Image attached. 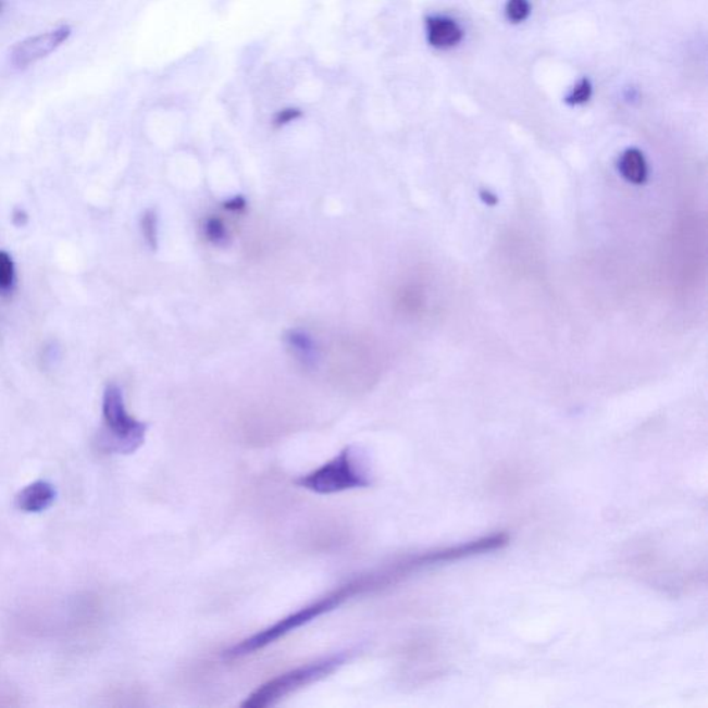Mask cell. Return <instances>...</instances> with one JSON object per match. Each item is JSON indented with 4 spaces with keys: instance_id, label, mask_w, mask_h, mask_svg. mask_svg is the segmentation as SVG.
<instances>
[{
    "instance_id": "obj_1",
    "label": "cell",
    "mask_w": 708,
    "mask_h": 708,
    "mask_svg": "<svg viewBox=\"0 0 708 708\" xmlns=\"http://www.w3.org/2000/svg\"><path fill=\"white\" fill-rule=\"evenodd\" d=\"M385 585L388 584H386L385 575L382 572L353 579L351 582L340 585L339 588L331 591L324 597L287 616V618L277 621L276 624L270 625L269 629L261 631V633L249 636V638L232 646L231 649L224 651V656L228 657V659H238V657L253 655L254 651L268 648L269 645L284 638L285 635L293 633L300 626L309 624L310 621L319 619L320 616L333 611L343 605L345 600L355 597V595L364 593V591L385 587Z\"/></svg>"
},
{
    "instance_id": "obj_2",
    "label": "cell",
    "mask_w": 708,
    "mask_h": 708,
    "mask_svg": "<svg viewBox=\"0 0 708 708\" xmlns=\"http://www.w3.org/2000/svg\"><path fill=\"white\" fill-rule=\"evenodd\" d=\"M294 483L305 490L328 496L370 487L373 485V479L363 451L359 447L348 446L333 460L298 477Z\"/></svg>"
},
{
    "instance_id": "obj_3",
    "label": "cell",
    "mask_w": 708,
    "mask_h": 708,
    "mask_svg": "<svg viewBox=\"0 0 708 708\" xmlns=\"http://www.w3.org/2000/svg\"><path fill=\"white\" fill-rule=\"evenodd\" d=\"M103 420L104 431L99 437L101 450L112 455H132L145 443L149 425L127 412L119 385L111 384L104 390Z\"/></svg>"
},
{
    "instance_id": "obj_4",
    "label": "cell",
    "mask_w": 708,
    "mask_h": 708,
    "mask_svg": "<svg viewBox=\"0 0 708 708\" xmlns=\"http://www.w3.org/2000/svg\"><path fill=\"white\" fill-rule=\"evenodd\" d=\"M349 657L348 651H340V654L323 657V659L315 660L313 663L300 666L298 669L284 672V674L268 681L266 684L253 691L247 697L246 701L241 703V707L266 708L276 705L277 701L294 694V692L312 685L314 682L327 679L336 670H339L349 660Z\"/></svg>"
},
{
    "instance_id": "obj_5",
    "label": "cell",
    "mask_w": 708,
    "mask_h": 708,
    "mask_svg": "<svg viewBox=\"0 0 708 708\" xmlns=\"http://www.w3.org/2000/svg\"><path fill=\"white\" fill-rule=\"evenodd\" d=\"M70 37L71 28L67 25L33 35L14 46L10 53V63L18 70L29 69L55 52Z\"/></svg>"
},
{
    "instance_id": "obj_6",
    "label": "cell",
    "mask_w": 708,
    "mask_h": 708,
    "mask_svg": "<svg viewBox=\"0 0 708 708\" xmlns=\"http://www.w3.org/2000/svg\"><path fill=\"white\" fill-rule=\"evenodd\" d=\"M55 500V488L49 482H35L23 488L15 498L20 511L39 513L52 507Z\"/></svg>"
},
{
    "instance_id": "obj_7",
    "label": "cell",
    "mask_w": 708,
    "mask_h": 708,
    "mask_svg": "<svg viewBox=\"0 0 708 708\" xmlns=\"http://www.w3.org/2000/svg\"><path fill=\"white\" fill-rule=\"evenodd\" d=\"M427 40L436 49H451L461 42L463 33L455 20L448 17H431L426 20Z\"/></svg>"
},
{
    "instance_id": "obj_8",
    "label": "cell",
    "mask_w": 708,
    "mask_h": 708,
    "mask_svg": "<svg viewBox=\"0 0 708 708\" xmlns=\"http://www.w3.org/2000/svg\"><path fill=\"white\" fill-rule=\"evenodd\" d=\"M285 344L288 349L293 351L295 358L302 363L306 369H314L320 360L318 344L313 336L306 333L303 330L295 328L289 330L285 334Z\"/></svg>"
},
{
    "instance_id": "obj_9",
    "label": "cell",
    "mask_w": 708,
    "mask_h": 708,
    "mask_svg": "<svg viewBox=\"0 0 708 708\" xmlns=\"http://www.w3.org/2000/svg\"><path fill=\"white\" fill-rule=\"evenodd\" d=\"M619 170L624 179L641 186L648 181L649 167L646 158L638 149H630L620 158Z\"/></svg>"
},
{
    "instance_id": "obj_10",
    "label": "cell",
    "mask_w": 708,
    "mask_h": 708,
    "mask_svg": "<svg viewBox=\"0 0 708 708\" xmlns=\"http://www.w3.org/2000/svg\"><path fill=\"white\" fill-rule=\"evenodd\" d=\"M203 234L209 243L216 247L226 246L228 241L227 226L221 218L209 216L203 222Z\"/></svg>"
},
{
    "instance_id": "obj_11",
    "label": "cell",
    "mask_w": 708,
    "mask_h": 708,
    "mask_svg": "<svg viewBox=\"0 0 708 708\" xmlns=\"http://www.w3.org/2000/svg\"><path fill=\"white\" fill-rule=\"evenodd\" d=\"M15 285V266L8 252L0 251V295L13 293Z\"/></svg>"
},
{
    "instance_id": "obj_12",
    "label": "cell",
    "mask_w": 708,
    "mask_h": 708,
    "mask_svg": "<svg viewBox=\"0 0 708 708\" xmlns=\"http://www.w3.org/2000/svg\"><path fill=\"white\" fill-rule=\"evenodd\" d=\"M141 233L145 237L147 246H149L152 251L158 249V216L154 209H149L142 213L141 216Z\"/></svg>"
},
{
    "instance_id": "obj_13",
    "label": "cell",
    "mask_w": 708,
    "mask_h": 708,
    "mask_svg": "<svg viewBox=\"0 0 708 708\" xmlns=\"http://www.w3.org/2000/svg\"><path fill=\"white\" fill-rule=\"evenodd\" d=\"M506 14L509 22L523 23L529 17L530 3L527 0H508Z\"/></svg>"
},
{
    "instance_id": "obj_14",
    "label": "cell",
    "mask_w": 708,
    "mask_h": 708,
    "mask_svg": "<svg viewBox=\"0 0 708 708\" xmlns=\"http://www.w3.org/2000/svg\"><path fill=\"white\" fill-rule=\"evenodd\" d=\"M591 96H593V86H591L589 80L585 78L575 85V88L573 89L572 94H570L567 101L569 104L580 105L587 103V101L591 99Z\"/></svg>"
},
{
    "instance_id": "obj_15",
    "label": "cell",
    "mask_w": 708,
    "mask_h": 708,
    "mask_svg": "<svg viewBox=\"0 0 708 708\" xmlns=\"http://www.w3.org/2000/svg\"><path fill=\"white\" fill-rule=\"evenodd\" d=\"M300 115L302 114H300L298 109H285L278 112L276 119H274V125L282 127L291 124V122L300 119Z\"/></svg>"
},
{
    "instance_id": "obj_16",
    "label": "cell",
    "mask_w": 708,
    "mask_h": 708,
    "mask_svg": "<svg viewBox=\"0 0 708 708\" xmlns=\"http://www.w3.org/2000/svg\"><path fill=\"white\" fill-rule=\"evenodd\" d=\"M223 208L228 212L239 213L246 211L247 200L243 196H236L231 198V200L223 202Z\"/></svg>"
},
{
    "instance_id": "obj_17",
    "label": "cell",
    "mask_w": 708,
    "mask_h": 708,
    "mask_svg": "<svg viewBox=\"0 0 708 708\" xmlns=\"http://www.w3.org/2000/svg\"><path fill=\"white\" fill-rule=\"evenodd\" d=\"M4 9V0H0V13L3 12Z\"/></svg>"
}]
</instances>
